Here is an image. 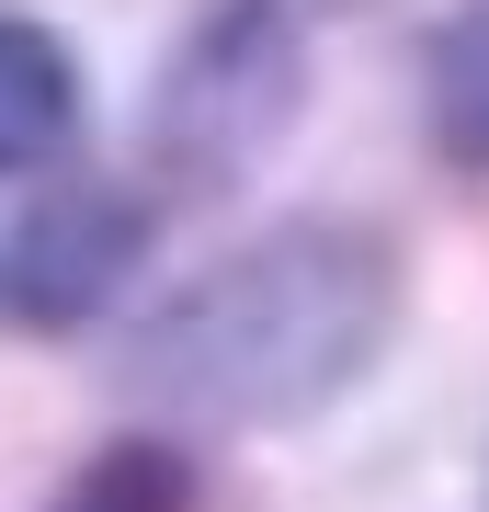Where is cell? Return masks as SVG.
I'll list each match as a JSON object with an SVG mask.
<instances>
[{"mask_svg": "<svg viewBox=\"0 0 489 512\" xmlns=\"http://www.w3.org/2000/svg\"><path fill=\"white\" fill-rule=\"evenodd\" d=\"M410 308L399 239L364 217H296L182 274L126 342V387L205 433H285L387 365Z\"/></svg>", "mask_w": 489, "mask_h": 512, "instance_id": "obj_1", "label": "cell"}, {"mask_svg": "<svg viewBox=\"0 0 489 512\" xmlns=\"http://www.w3.org/2000/svg\"><path fill=\"white\" fill-rule=\"evenodd\" d=\"M148 251V205L126 183H57L46 205H23L0 228V319L23 330H80L126 296Z\"/></svg>", "mask_w": 489, "mask_h": 512, "instance_id": "obj_3", "label": "cell"}, {"mask_svg": "<svg viewBox=\"0 0 489 512\" xmlns=\"http://www.w3.org/2000/svg\"><path fill=\"white\" fill-rule=\"evenodd\" d=\"M433 114H444V137L467 148V160H489V12H467L444 35L433 57Z\"/></svg>", "mask_w": 489, "mask_h": 512, "instance_id": "obj_6", "label": "cell"}, {"mask_svg": "<svg viewBox=\"0 0 489 512\" xmlns=\"http://www.w3.org/2000/svg\"><path fill=\"white\" fill-rule=\"evenodd\" d=\"M80 137V57L69 35H46L35 12H0V183L46 171Z\"/></svg>", "mask_w": 489, "mask_h": 512, "instance_id": "obj_4", "label": "cell"}, {"mask_svg": "<svg viewBox=\"0 0 489 512\" xmlns=\"http://www.w3.org/2000/svg\"><path fill=\"white\" fill-rule=\"evenodd\" d=\"M308 103V57H296L285 0H217L182 35V57L148 92V160L171 194H228Z\"/></svg>", "mask_w": 489, "mask_h": 512, "instance_id": "obj_2", "label": "cell"}, {"mask_svg": "<svg viewBox=\"0 0 489 512\" xmlns=\"http://www.w3.org/2000/svg\"><path fill=\"white\" fill-rule=\"evenodd\" d=\"M46 512H194V456L171 433H114L69 467V490Z\"/></svg>", "mask_w": 489, "mask_h": 512, "instance_id": "obj_5", "label": "cell"}]
</instances>
